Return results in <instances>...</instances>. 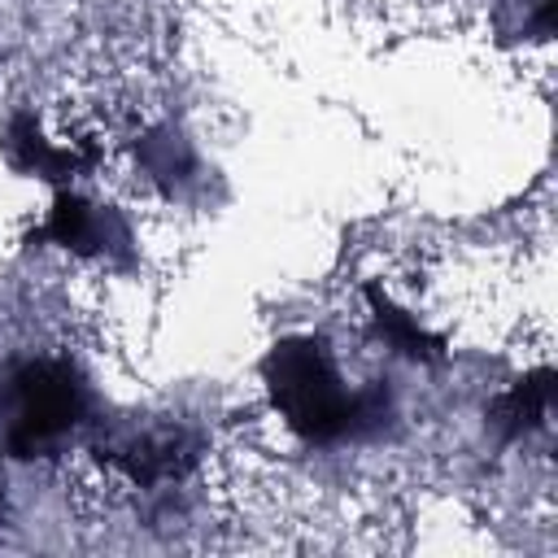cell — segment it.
<instances>
[{
  "label": "cell",
  "instance_id": "52a82bcc",
  "mask_svg": "<svg viewBox=\"0 0 558 558\" xmlns=\"http://www.w3.org/2000/svg\"><path fill=\"white\" fill-rule=\"evenodd\" d=\"M366 305H371V318H375L379 340H384L392 353L414 357V362H432V357H440V340H436L410 310H401L379 283L366 288Z\"/></svg>",
  "mask_w": 558,
  "mask_h": 558
},
{
  "label": "cell",
  "instance_id": "277c9868",
  "mask_svg": "<svg viewBox=\"0 0 558 558\" xmlns=\"http://www.w3.org/2000/svg\"><path fill=\"white\" fill-rule=\"evenodd\" d=\"M109 462L140 488H157L170 480H183L196 462V440L183 427H144L126 432L118 445L105 449Z\"/></svg>",
  "mask_w": 558,
  "mask_h": 558
},
{
  "label": "cell",
  "instance_id": "8992f818",
  "mask_svg": "<svg viewBox=\"0 0 558 558\" xmlns=\"http://www.w3.org/2000/svg\"><path fill=\"white\" fill-rule=\"evenodd\" d=\"M549 401H554V371L541 366L527 379H519L510 392H501L488 418L501 432V440H519V436H527V432H536L545 423Z\"/></svg>",
  "mask_w": 558,
  "mask_h": 558
},
{
  "label": "cell",
  "instance_id": "6da1fadb",
  "mask_svg": "<svg viewBox=\"0 0 558 558\" xmlns=\"http://www.w3.org/2000/svg\"><path fill=\"white\" fill-rule=\"evenodd\" d=\"M262 384L279 418L310 445L371 440L397 418L384 379L349 388L323 336H283L262 357Z\"/></svg>",
  "mask_w": 558,
  "mask_h": 558
},
{
  "label": "cell",
  "instance_id": "3957f363",
  "mask_svg": "<svg viewBox=\"0 0 558 558\" xmlns=\"http://www.w3.org/2000/svg\"><path fill=\"white\" fill-rule=\"evenodd\" d=\"M35 240L57 244V248L87 257V262H105V266H126L135 253L131 222L113 205H96L70 187H57L44 222L35 227Z\"/></svg>",
  "mask_w": 558,
  "mask_h": 558
},
{
  "label": "cell",
  "instance_id": "7a4b0ae2",
  "mask_svg": "<svg viewBox=\"0 0 558 558\" xmlns=\"http://www.w3.org/2000/svg\"><path fill=\"white\" fill-rule=\"evenodd\" d=\"M92 388L65 357H35L9 375L4 449L13 458H44L87 418Z\"/></svg>",
  "mask_w": 558,
  "mask_h": 558
},
{
  "label": "cell",
  "instance_id": "ba28073f",
  "mask_svg": "<svg viewBox=\"0 0 558 558\" xmlns=\"http://www.w3.org/2000/svg\"><path fill=\"white\" fill-rule=\"evenodd\" d=\"M140 166H144L148 179L174 187V183H187L196 174V153H192V144L179 131L157 126V131H148L140 140Z\"/></svg>",
  "mask_w": 558,
  "mask_h": 558
},
{
  "label": "cell",
  "instance_id": "5b68a950",
  "mask_svg": "<svg viewBox=\"0 0 558 558\" xmlns=\"http://www.w3.org/2000/svg\"><path fill=\"white\" fill-rule=\"evenodd\" d=\"M0 148H4V161L17 170V174H31V179H44V183H70L74 174H83L96 157L78 144H57L44 135V126L31 118V113H13L4 135H0Z\"/></svg>",
  "mask_w": 558,
  "mask_h": 558
}]
</instances>
